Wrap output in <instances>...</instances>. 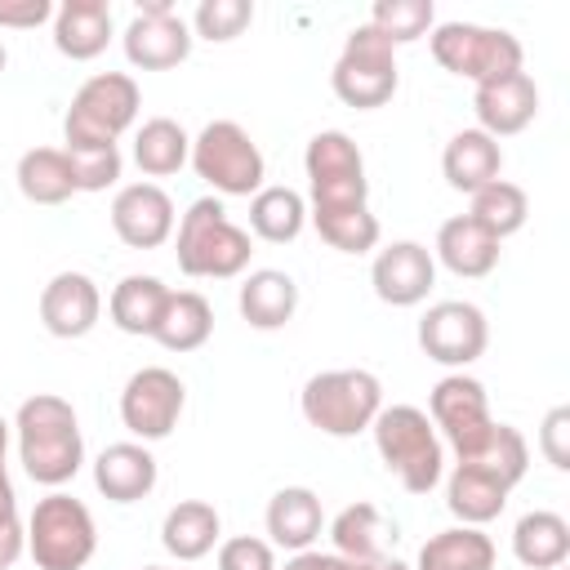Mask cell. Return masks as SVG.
I'll use <instances>...</instances> for the list:
<instances>
[{
    "label": "cell",
    "mask_w": 570,
    "mask_h": 570,
    "mask_svg": "<svg viewBox=\"0 0 570 570\" xmlns=\"http://www.w3.org/2000/svg\"><path fill=\"white\" fill-rule=\"evenodd\" d=\"M312 227L338 254H370L379 245V218L370 214V205L347 214H312Z\"/></svg>",
    "instance_id": "obj_38"
},
{
    "label": "cell",
    "mask_w": 570,
    "mask_h": 570,
    "mask_svg": "<svg viewBox=\"0 0 570 570\" xmlns=\"http://www.w3.org/2000/svg\"><path fill=\"white\" fill-rule=\"evenodd\" d=\"M557 570H566V566H557Z\"/></svg>",
    "instance_id": "obj_52"
},
{
    "label": "cell",
    "mask_w": 570,
    "mask_h": 570,
    "mask_svg": "<svg viewBox=\"0 0 570 570\" xmlns=\"http://www.w3.org/2000/svg\"><path fill=\"white\" fill-rule=\"evenodd\" d=\"M62 151L71 160L76 191H107V187H116V178L125 169L120 147H62Z\"/></svg>",
    "instance_id": "obj_40"
},
{
    "label": "cell",
    "mask_w": 570,
    "mask_h": 570,
    "mask_svg": "<svg viewBox=\"0 0 570 570\" xmlns=\"http://www.w3.org/2000/svg\"><path fill=\"white\" fill-rule=\"evenodd\" d=\"M298 410L325 436H356L383 410V383L370 370H321L303 383Z\"/></svg>",
    "instance_id": "obj_6"
},
{
    "label": "cell",
    "mask_w": 570,
    "mask_h": 570,
    "mask_svg": "<svg viewBox=\"0 0 570 570\" xmlns=\"http://www.w3.org/2000/svg\"><path fill=\"white\" fill-rule=\"evenodd\" d=\"M432 258H436L445 272L463 276V281H481V276H490V272L499 267V240H494L485 227H476L468 214H454V218H445V223L436 227Z\"/></svg>",
    "instance_id": "obj_21"
},
{
    "label": "cell",
    "mask_w": 570,
    "mask_h": 570,
    "mask_svg": "<svg viewBox=\"0 0 570 570\" xmlns=\"http://www.w3.org/2000/svg\"><path fill=\"white\" fill-rule=\"evenodd\" d=\"M187 405V387L174 370L165 365H142L129 374V383L120 387V423L129 428L134 441H165Z\"/></svg>",
    "instance_id": "obj_12"
},
{
    "label": "cell",
    "mask_w": 570,
    "mask_h": 570,
    "mask_svg": "<svg viewBox=\"0 0 570 570\" xmlns=\"http://www.w3.org/2000/svg\"><path fill=\"white\" fill-rule=\"evenodd\" d=\"M387 534H396L387 525V517L374 508V503H347L334 521H330V543L338 557H352V561H379L387 557Z\"/></svg>",
    "instance_id": "obj_31"
},
{
    "label": "cell",
    "mask_w": 570,
    "mask_h": 570,
    "mask_svg": "<svg viewBox=\"0 0 570 570\" xmlns=\"http://www.w3.org/2000/svg\"><path fill=\"white\" fill-rule=\"evenodd\" d=\"M432 45V58L450 71V76H463L472 85H485V80H499L508 71H521V40L503 27H481V22H441L432 27L428 36Z\"/></svg>",
    "instance_id": "obj_9"
},
{
    "label": "cell",
    "mask_w": 570,
    "mask_h": 570,
    "mask_svg": "<svg viewBox=\"0 0 570 570\" xmlns=\"http://www.w3.org/2000/svg\"><path fill=\"white\" fill-rule=\"evenodd\" d=\"M174 200L160 183H129L111 200V232L129 249H160L174 236Z\"/></svg>",
    "instance_id": "obj_16"
},
{
    "label": "cell",
    "mask_w": 570,
    "mask_h": 570,
    "mask_svg": "<svg viewBox=\"0 0 570 570\" xmlns=\"http://www.w3.org/2000/svg\"><path fill=\"white\" fill-rule=\"evenodd\" d=\"M472 111H476V129L481 134L512 138V134H521L539 116V85H534L530 71H508L499 80L476 85Z\"/></svg>",
    "instance_id": "obj_17"
},
{
    "label": "cell",
    "mask_w": 570,
    "mask_h": 570,
    "mask_svg": "<svg viewBox=\"0 0 570 570\" xmlns=\"http://www.w3.org/2000/svg\"><path fill=\"white\" fill-rule=\"evenodd\" d=\"M249 232L236 227L218 196H200L178 218V267L196 281H232L249 267Z\"/></svg>",
    "instance_id": "obj_3"
},
{
    "label": "cell",
    "mask_w": 570,
    "mask_h": 570,
    "mask_svg": "<svg viewBox=\"0 0 570 570\" xmlns=\"http://www.w3.org/2000/svg\"><path fill=\"white\" fill-rule=\"evenodd\" d=\"M40 22H53V4L49 0H0V27L31 31Z\"/></svg>",
    "instance_id": "obj_43"
},
{
    "label": "cell",
    "mask_w": 570,
    "mask_h": 570,
    "mask_svg": "<svg viewBox=\"0 0 570 570\" xmlns=\"http://www.w3.org/2000/svg\"><path fill=\"white\" fill-rule=\"evenodd\" d=\"M111 27L107 0H62L53 9V49L71 62H89L111 45Z\"/></svg>",
    "instance_id": "obj_22"
},
{
    "label": "cell",
    "mask_w": 570,
    "mask_h": 570,
    "mask_svg": "<svg viewBox=\"0 0 570 570\" xmlns=\"http://www.w3.org/2000/svg\"><path fill=\"white\" fill-rule=\"evenodd\" d=\"M263 525H267V543L272 548H285V552H307L321 530H325V508H321V494L307 490V485H285L267 499V512H263Z\"/></svg>",
    "instance_id": "obj_20"
},
{
    "label": "cell",
    "mask_w": 570,
    "mask_h": 570,
    "mask_svg": "<svg viewBox=\"0 0 570 570\" xmlns=\"http://www.w3.org/2000/svg\"><path fill=\"white\" fill-rule=\"evenodd\" d=\"M459 463H476V468L494 472V476L512 490V485L525 476V468H530V445H525V436H521L512 423H494V432L485 436V445H481L476 454L459 459Z\"/></svg>",
    "instance_id": "obj_37"
},
{
    "label": "cell",
    "mask_w": 570,
    "mask_h": 570,
    "mask_svg": "<svg viewBox=\"0 0 570 570\" xmlns=\"http://www.w3.org/2000/svg\"><path fill=\"white\" fill-rule=\"evenodd\" d=\"M494 539L481 525H450L419 548L410 570H494Z\"/></svg>",
    "instance_id": "obj_29"
},
{
    "label": "cell",
    "mask_w": 570,
    "mask_h": 570,
    "mask_svg": "<svg viewBox=\"0 0 570 570\" xmlns=\"http://www.w3.org/2000/svg\"><path fill=\"white\" fill-rule=\"evenodd\" d=\"M18 517V494H13V481H9V468H0V521Z\"/></svg>",
    "instance_id": "obj_45"
},
{
    "label": "cell",
    "mask_w": 570,
    "mask_h": 570,
    "mask_svg": "<svg viewBox=\"0 0 570 570\" xmlns=\"http://www.w3.org/2000/svg\"><path fill=\"white\" fill-rule=\"evenodd\" d=\"M187 165L218 196H254V191H263V178H267V160H263L258 142L236 120H209L191 138V160Z\"/></svg>",
    "instance_id": "obj_8"
},
{
    "label": "cell",
    "mask_w": 570,
    "mask_h": 570,
    "mask_svg": "<svg viewBox=\"0 0 570 570\" xmlns=\"http://www.w3.org/2000/svg\"><path fill=\"white\" fill-rule=\"evenodd\" d=\"M218 534H223L218 508L205 503V499H183V503H174V508L165 512V521H160V543H165V552L178 557V561H200V557H209L214 543H218Z\"/></svg>",
    "instance_id": "obj_28"
},
{
    "label": "cell",
    "mask_w": 570,
    "mask_h": 570,
    "mask_svg": "<svg viewBox=\"0 0 570 570\" xmlns=\"http://www.w3.org/2000/svg\"><path fill=\"white\" fill-rule=\"evenodd\" d=\"M236 307L245 316L249 330H281L294 321L298 312V285L289 272H276V267H258L240 281V294H236Z\"/></svg>",
    "instance_id": "obj_23"
},
{
    "label": "cell",
    "mask_w": 570,
    "mask_h": 570,
    "mask_svg": "<svg viewBox=\"0 0 570 570\" xmlns=\"http://www.w3.org/2000/svg\"><path fill=\"white\" fill-rule=\"evenodd\" d=\"M330 85L338 94V102L356 107V111H374L387 107L396 85H401V67H396V49L370 27L361 22L356 31H347L343 53L334 58Z\"/></svg>",
    "instance_id": "obj_10"
},
{
    "label": "cell",
    "mask_w": 570,
    "mask_h": 570,
    "mask_svg": "<svg viewBox=\"0 0 570 570\" xmlns=\"http://www.w3.org/2000/svg\"><path fill=\"white\" fill-rule=\"evenodd\" d=\"M13 436H18V463L36 485H67L85 468V436L71 401L53 392H36L18 405L13 414Z\"/></svg>",
    "instance_id": "obj_1"
},
{
    "label": "cell",
    "mask_w": 570,
    "mask_h": 570,
    "mask_svg": "<svg viewBox=\"0 0 570 570\" xmlns=\"http://www.w3.org/2000/svg\"><path fill=\"white\" fill-rule=\"evenodd\" d=\"M468 218H472L476 227H485V232L503 245L508 236H517V232L525 227V218H530V196H525V187H517V183H508V178H494V183H485L481 191H472Z\"/></svg>",
    "instance_id": "obj_35"
},
{
    "label": "cell",
    "mask_w": 570,
    "mask_h": 570,
    "mask_svg": "<svg viewBox=\"0 0 570 570\" xmlns=\"http://www.w3.org/2000/svg\"><path fill=\"white\" fill-rule=\"evenodd\" d=\"M383 468L405 485V494H432L445 476V445L419 405H383L370 423Z\"/></svg>",
    "instance_id": "obj_2"
},
{
    "label": "cell",
    "mask_w": 570,
    "mask_h": 570,
    "mask_svg": "<svg viewBox=\"0 0 570 570\" xmlns=\"http://www.w3.org/2000/svg\"><path fill=\"white\" fill-rule=\"evenodd\" d=\"M254 22V4L249 0H200L191 13V31L209 45H227L236 40L245 27Z\"/></svg>",
    "instance_id": "obj_39"
},
{
    "label": "cell",
    "mask_w": 570,
    "mask_h": 570,
    "mask_svg": "<svg viewBox=\"0 0 570 570\" xmlns=\"http://www.w3.org/2000/svg\"><path fill=\"white\" fill-rule=\"evenodd\" d=\"M142 570H160V566H142Z\"/></svg>",
    "instance_id": "obj_51"
},
{
    "label": "cell",
    "mask_w": 570,
    "mask_h": 570,
    "mask_svg": "<svg viewBox=\"0 0 570 570\" xmlns=\"http://www.w3.org/2000/svg\"><path fill=\"white\" fill-rule=\"evenodd\" d=\"M22 552H27V521L22 517L0 521V570H9Z\"/></svg>",
    "instance_id": "obj_44"
},
{
    "label": "cell",
    "mask_w": 570,
    "mask_h": 570,
    "mask_svg": "<svg viewBox=\"0 0 570 570\" xmlns=\"http://www.w3.org/2000/svg\"><path fill=\"white\" fill-rule=\"evenodd\" d=\"M142 94L138 80L125 71H98L89 76L62 116V147H116L120 134L138 120Z\"/></svg>",
    "instance_id": "obj_4"
},
{
    "label": "cell",
    "mask_w": 570,
    "mask_h": 570,
    "mask_svg": "<svg viewBox=\"0 0 570 570\" xmlns=\"http://www.w3.org/2000/svg\"><path fill=\"white\" fill-rule=\"evenodd\" d=\"M512 557L525 570H557L570 557V521L552 508H534L512 525Z\"/></svg>",
    "instance_id": "obj_26"
},
{
    "label": "cell",
    "mask_w": 570,
    "mask_h": 570,
    "mask_svg": "<svg viewBox=\"0 0 570 570\" xmlns=\"http://www.w3.org/2000/svg\"><path fill=\"white\" fill-rule=\"evenodd\" d=\"M428 419L441 436V445L454 450V459H468L485 445V436L494 432V414H490V396L485 383L454 370L445 379H436L432 396H428Z\"/></svg>",
    "instance_id": "obj_11"
},
{
    "label": "cell",
    "mask_w": 570,
    "mask_h": 570,
    "mask_svg": "<svg viewBox=\"0 0 570 570\" xmlns=\"http://www.w3.org/2000/svg\"><path fill=\"white\" fill-rule=\"evenodd\" d=\"M4 62H9V53H4V45H0V71H4Z\"/></svg>",
    "instance_id": "obj_50"
},
{
    "label": "cell",
    "mask_w": 570,
    "mask_h": 570,
    "mask_svg": "<svg viewBox=\"0 0 570 570\" xmlns=\"http://www.w3.org/2000/svg\"><path fill=\"white\" fill-rule=\"evenodd\" d=\"M370 27L396 49V45H414L423 36H432L436 27V9L432 0H379L370 9Z\"/></svg>",
    "instance_id": "obj_36"
},
{
    "label": "cell",
    "mask_w": 570,
    "mask_h": 570,
    "mask_svg": "<svg viewBox=\"0 0 570 570\" xmlns=\"http://www.w3.org/2000/svg\"><path fill=\"white\" fill-rule=\"evenodd\" d=\"M18 191L31 205H62L76 196V178H71V160L62 147H31L18 156Z\"/></svg>",
    "instance_id": "obj_33"
},
{
    "label": "cell",
    "mask_w": 570,
    "mask_h": 570,
    "mask_svg": "<svg viewBox=\"0 0 570 570\" xmlns=\"http://www.w3.org/2000/svg\"><path fill=\"white\" fill-rule=\"evenodd\" d=\"M156 454L142 441H116L94 459V485L111 503H138L156 490Z\"/></svg>",
    "instance_id": "obj_19"
},
{
    "label": "cell",
    "mask_w": 570,
    "mask_h": 570,
    "mask_svg": "<svg viewBox=\"0 0 570 570\" xmlns=\"http://www.w3.org/2000/svg\"><path fill=\"white\" fill-rule=\"evenodd\" d=\"M321 570H370V561H352L338 552H321Z\"/></svg>",
    "instance_id": "obj_46"
},
{
    "label": "cell",
    "mask_w": 570,
    "mask_h": 570,
    "mask_svg": "<svg viewBox=\"0 0 570 570\" xmlns=\"http://www.w3.org/2000/svg\"><path fill=\"white\" fill-rule=\"evenodd\" d=\"M191 27L178 18V9L169 0H147L138 4V13L129 18L120 45H125V58L138 67V71H169L178 62H187L191 53Z\"/></svg>",
    "instance_id": "obj_14"
},
{
    "label": "cell",
    "mask_w": 570,
    "mask_h": 570,
    "mask_svg": "<svg viewBox=\"0 0 570 570\" xmlns=\"http://www.w3.org/2000/svg\"><path fill=\"white\" fill-rule=\"evenodd\" d=\"M370 285L387 307H414L436 285V258L419 240H392L370 263Z\"/></svg>",
    "instance_id": "obj_15"
},
{
    "label": "cell",
    "mask_w": 570,
    "mask_h": 570,
    "mask_svg": "<svg viewBox=\"0 0 570 570\" xmlns=\"http://www.w3.org/2000/svg\"><path fill=\"white\" fill-rule=\"evenodd\" d=\"M499 169H503V147H499V138H490V134H481V129H459L450 142H445V151H441V174H445V183L454 187V191H481L485 183H494L499 178Z\"/></svg>",
    "instance_id": "obj_24"
},
{
    "label": "cell",
    "mask_w": 570,
    "mask_h": 570,
    "mask_svg": "<svg viewBox=\"0 0 570 570\" xmlns=\"http://www.w3.org/2000/svg\"><path fill=\"white\" fill-rule=\"evenodd\" d=\"M276 570H321V552H312V548H307V552H294V557H289L285 566H276Z\"/></svg>",
    "instance_id": "obj_47"
},
{
    "label": "cell",
    "mask_w": 570,
    "mask_h": 570,
    "mask_svg": "<svg viewBox=\"0 0 570 570\" xmlns=\"http://www.w3.org/2000/svg\"><path fill=\"white\" fill-rule=\"evenodd\" d=\"M214 334V307L205 294L196 289H169V303L160 312V325H156V343L165 352H196L205 347Z\"/></svg>",
    "instance_id": "obj_30"
},
{
    "label": "cell",
    "mask_w": 570,
    "mask_h": 570,
    "mask_svg": "<svg viewBox=\"0 0 570 570\" xmlns=\"http://www.w3.org/2000/svg\"><path fill=\"white\" fill-rule=\"evenodd\" d=\"M165 303H169V285H165L160 276L134 272V276L116 281V289H111V298H107V316H111V325H116L120 334L151 338L156 325H160Z\"/></svg>",
    "instance_id": "obj_27"
},
{
    "label": "cell",
    "mask_w": 570,
    "mask_h": 570,
    "mask_svg": "<svg viewBox=\"0 0 570 570\" xmlns=\"http://www.w3.org/2000/svg\"><path fill=\"white\" fill-rule=\"evenodd\" d=\"M370 570H410V566L396 561V557H379V561H370Z\"/></svg>",
    "instance_id": "obj_48"
},
{
    "label": "cell",
    "mask_w": 570,
    "mask_h": 570,
    "mask_svg": "<svg viewBox=\"0 0 570 570\" xmlns=\"http://www.w3.org/2000/svg\"><path fill=\"white\" fill-rule=\"evenodd\" d=\"M102 316V289L85 272H58L40 289V321L53 338H85Z\"/></svg>",
    "instance_id": "obj_18"
},
{
    "label": "cell",
    "mask_w": 570,
    "mask_h": 570,
    "mask_svg": "<svg viewBox=\"0 0 570 570\" xmlns=\"http://www.w3.org/2000/svg\"><path fill=\"white\" fill-rule=\"evenodd\" d=\"M218 570H276V552L267 539L236 534L218 543Z\"/></svg>",
    "instance_id": "obj_41"
},
{
    "label": "cell",
    "mask_w": 570,
    "mask_h": 570,
    "mask_svg": "<svg viewBox=\"0 0 570 570\" xmlns=\"http://www.w3.org/2000/svg\"><path fill=\"white\" fill-rule=\"evenodd\" d=\"M307 227V200L294 187H263L249 196V232L267 245H289Z\"/></svg>",
    "instance_id": "obj_34"
},
{
    "label": "cell",
    "mask_w": 570,
    "mask_h": 570,
    "mask_svg": "<svg viewBox=\"0 0 570 570\" xmlns=\"http://www.w3.org/2000/svg\"><path fill=\"white\" fill-rule=\"evenodd\" d=\"M307 169V218L312 214H347L370 205L365 156L343 129H321L307 138L303 151Z\"/></svg>",
    "instance_id": "obj_5"
},
{
    "label": "cell",
    "mask_w": 570,
    "mask_h": 570,
    "mask_svg": "<svg viewBox=\"0 0 570 570\" xmlns=\"http://www.w3.org/2000/svg\"><path fill=\"white\" fill-rule=\"evenodd\" d=\"M4 454H9V423L0 419V468H4Z\"/></svg>",
    "instance_id": "obj_49"
},
{
    "label": "cell",
    "mask_w": 570,
    "mask_h": 570,
    "mask_svg": "<svg viewBox=\"0 0 570 570\" xmlns=\"http://www.w3.org/2000/svg\"><path fill=\"white\" fill-rule=\"evenodd\" d=\"M539 454H543L557 472L570 468V405H552V410L543 414V423H539Z\"/></svg>",
    "instance_id": "obj_42"
},
{
    "label": "cell",
    "mask_w": 570,
    "mask_h": 570,
    "mask_svg": "<svg viewBox=\"0 0 570 570\" xmlns=\"http://www.w3.org/2000/svg\"><path fill=\"white\" fill-rule=\"evenodd\" d=\"M27 552L40 570H85L98 552L94 512L76 494L49 490L27 517Z\"/></svg>",
    "instance_id": "obj_7"
},
{
    "label": "cell",
    "mask_w": 570,
    "mask_h": 570,
    "mask_svg": "<svg viewBox=\"0 0 570 570\" xmlns=\"http://www.w3.org/2000/svg\"><path fill=\"white\" fill-rule=\"evenodd\" d=\"M508 485L476 468V463H454V472L445 476V508L459 517V525H485L508 508Z\"/></svg>",
    "instance_id": "obj_25"
},
{
    "label": "cell",
    "mask_w": 570,
    "mask_h": 570,
    "mask_svg": "<svg viewBox=\"0 0 570 570\" xmlns=\"http://www.w3.org/2000/svg\"><path fill=\"white\" fill-rule=\"evenodd\" d=\"M485 343H490L485 312L468 298H441L419 316V347L436 365L463 370L485 352Z\"/></svg>",
    "instance_id": "obj_13"
},
{
    "label": "cell",
    "mask_w": 570,
    "mask_h": 570,
    "mask_svg": "<svg viewBox=\"0 0 570 570\" xmlns=\"http://www.w3.org/2000/svg\"><path fill=\"white\" fill-rule=\"evenodd\" d=\"M187 160H191V138H187V129L178 120L151 116V120L138 125V134H134V165L147 178H169Z\"/></svg>",
    "instance_id": "obj_32"
}]
</instances>
